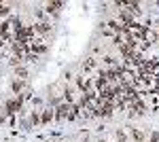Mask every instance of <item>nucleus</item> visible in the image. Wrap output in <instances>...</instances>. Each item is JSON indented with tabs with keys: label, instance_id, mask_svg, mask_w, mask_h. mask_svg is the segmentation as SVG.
Here are the masks:
<instances>
[{
	"label": "nucleus",
	"instance_id": "obj_1",
	"mask_svg": "<svg viewBox=\"0 0 159 142\" xmlns=\"http://www.w3.org/2000/svg\"><path fill=\"white\" fill-rule=\"evenodd\" d=\"M119 32H121V25H119V21H106V24H102V34H104V36L115 38Z\"/></svg>",
	"mask_w": 159,
	"mask_h": 142
},
{
	"label": "nucleus",
	"instance_id": "obj_2",
	"mask_svg": "<svg viewBox=\"0 0 159 142\" xmlns=\"http://www.w3.org/2000/svg\"><path fill=\"white\" fill-rule=\"evenodd\" d=\"M70 115V104H60V106L55 108V119L61 121V119H68Z\"/></svg>",
	"mask_w": 159,
	"mask_h": 142
},
{
	"label": "nucleus",
	"instance_id": "obj_3",
	"mask_svg": "<svg viewBox=\"0 0 159 142\" xmlns=\"http://www.w3.org/2000/svg\"><path fill=\"white\" fill-rule=\"evenodd\" d=\"M98 70V59L96 57H87L85 64H83V72H93Z\"/></svg>",
	"mask_w": 159,
	"mask_h": 142
},
{
	"label": "nucleus",
	"instance_id": "obj_4",
	"mask_svg": "<svg viewBox=\"0 0 159 142\" xmlns=\"http://www.w3.org/2000/svg\"><path fill=\"white\" fill-rule=\"evenodd\" d=\"M34 32H36V34H49V32H51V21L34 24Z\"/></svg>",
	"mask_w": 159,
	"mask_h": 142
},
{
	"label": "nucleus",
	"instance_id": "obj_5",
	"mask_svg": "<svg viewBox=\"0 0 159 142\" xmlns=\"http://www.w3.org/2000/svg\"><path fill=\"white\" fill-rule=\"evenodd\" d=\"M51 119H55V110L53 108H45L43 115H40V123H49Z\"/></svg>",
	"mask_w": 159,
	"mask_h": 142
},
{
	"label": "nucleus",
	"instance_id": "obj_6",
	"mask_svg": "<svg viewBox=\"0 0 159 142\" xmlns=\"http://www.w3.org/2000/svg\"><path fill=\"white\" fill-rule=\"evenodd\" d=\"M61 7H64V2H49V4H47V13H49V15H51V13L57 15Z\"/></svg>",
	"mask_w": 159,
	"mask_h": 142
},
{
	"label": "nucleus",
	"instance_id": "obj_7",
	"mask_svg": "<svg viewBox=\"0 0 159 142\" xmlns=\"http://www.w3.org/2000/svg\"><path fill=\"white\" fill-rule=\"evenodd\" d=\"M24 89H25V81H19V79H17V81H13V91H15V94L21 95Z\"/></svg>",
	"mask_w": 159,
	"mask_h": 142
},
{
	"label": "nucleus",
	"instance_id": "obj_8",
	"mask_svg": "<svg viewBox=\"0 0 159 142\" xmlns=\"http://www.w3.org/2000/svg\"><path fill=\"white\" fill-rule=\"evenodd\" d=\"M15 74L19 76V81H25L28 79V70H25L24 66H15Z\"/></svg>",
	"mask_w": 159,
	"mask_h": 142
},
{
	"label": "nucleus",
	"instance_id": "obj_9",
	"mask_svg": "<svg viewBox=\"0 0 159 142\" xmlns=\"http://www.w3.org/2000/svg\"><path fill=\"white\" fill-rule=\"evenodd\" d=\"M132 138H134L136 142H142V140H144V134H142L140 130H136V127H134V130H132Z\"/></svg>",
	"mask_w": 159,
	"mask_h": 142
},
{
	"label": "nucleus",
	"instance_id": "obj_10",
	"mask_svg": "<svg viewBox=\"0 0 159 142\" xmlns=\"http://www.w3.org/2000/svg\"><path fill=\"white\" fill-rule=\"evenodd\" d=\"M30 121H32V125H38V123H40V115H38V112H32Z\"/></svg>",
	"mask_w": 159,
	"mask_h": 142
},
{
	"label": "nucleus",
	"instance_id": "obj_11",
	"mask_svg": "<svg viewBox=\"0 0 159 142\" xmlns=\"http://www.w3.org/2000/svg\"><path fill=\"white\" fill-rule=\"evenodd\" d=\"M4 15H9V7L0 2V17H4Z\"/></svg>",
	"mask_w": 159,
	"mask_h": 142
},
{
	"label": "nucleus",
	"instance_id": "obj_12",
	"mask_svg": "<svg viewBox=\"0 0 159 142\" xmlns=\"http://www.w3.org/2000/svg\"><path fill=\"white\" fill-rule=\"evenodd\" d=\"M117 140H119V142H125V134H123V131H117Z\"/></svg>",
	"mask_w": 159,
	"mask_h": 142
},
{
	"label": "nucleus",
	"instance_id": "obj_13",
	"mask_svg": "<svg viewBox=\"0 0 159 142\" xmlns=\"http://www.w3.org/2000/svg\"><path fill=\"white\" fill-rule=\"evenodd\" d=\"M151 142H159V134H157V131L151 134Z\"/></svg>",
	"mask_w": 159,
	"mask_h": 142
},
{
	"label": "nucleus",
	"instance_id": "obj_14",
	"mask_svg": "<svg viewBox=\"0 0 159 142\" xmlns=\"http://www.w3.org/2000/svg\"><path fill=\"white\" fill-rule=\"evenodd\" d=\"M102 142H104V140H102Z\"/></svg>",
	"mask_w": 159,
	"mask_h": 142
}]
</instances>
